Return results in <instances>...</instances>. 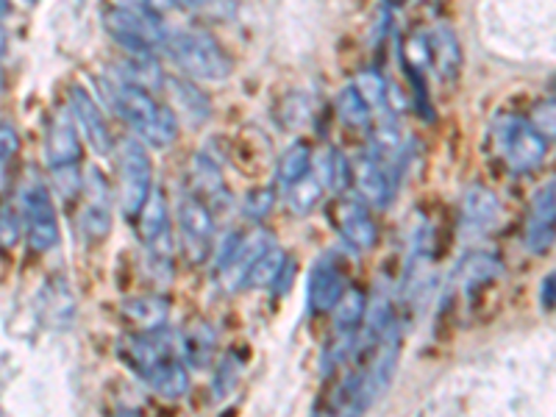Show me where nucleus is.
I'll use <instances>...</instances> for the list:
<instances>
[{
	"mask_svg": "<svg viewBox=\"0 0 556 417\" xmlns=\"http://www.w3.org/2000/svg\"><path fill=\"white\" fill-rule=\"evenodd\" d=\"M345 267L337 256H323L315 262L309 273V285H306V298H309V309L323 315V312H334L340 298L345 295Z\"/></svg>",
	"mask_w": 556,
	"mask_h": 417,
	"instance_id": "9b49d317",
	"label": "nucleus"
},
{
	"mask_svg": "<svg viewBox=\"0 0 556 417\" xmlns=\"http://www.w3.org/2000/svg\"><path fill=\"white\" fill-rule=\"evenodd\" d=\"M556 240V178L534 195L523 223V242L531 253H545Z\"/></svg>",
	"mask_w": 556,
	"mask_h": 417,
	"instance_id": "1a4fd4ad",
	"label": "nucleus"
},
{
	"mask_svg": "<svg viewBox=\"0 0 556 417\" xmlns=\"http://www.w3.org/2000/svg\"><path fill=\"white\" fill-rule=\"evenodd\" d=\"M20 240V217L12 206L0 208V248L12 251Z\"/></svg>",
	"mask_w": 556,
	"mask_h": 417,
	"instance_id": "72a5a7b5",
	"label": "nucleus"
},
{
	"mask_svg": "<svg viewBox=\"0 0 556 417\" xmlns=\"http://www.w3.org/2000/svg\"><path fill=\"white\" fill-rule=\"evenodd\" d=\"M501 276H504V265L495 260L493 253H470V256L462 260L459 270H456V281L468 295H476L493 281H498Z\"/></svg>",
	"mask_w": 556,
	"mask_h": 417,
	"instance_id": "a211bd4d",
	"label": "nucleus"
},
{
	"mask_svg": "<svg viewBox=\"0 0 556 417\" xmlns=\"http://www.w3.org/2000/svg\"><path fill=\"white\" fill-rule=\"evenodd\" d=\"M178 235H181L184 256L190 265H201L208 260L212 242H215V215L195 192H184L178 201Z\"/></svg>",
	"mask_w": 556,
	"mask_h": 417,
	"instance_id": "0eeeda50",
	"label": "nucleus"
},
{
	"mask_svg": "<svg viewBox=\"0 0 556 417\" xmlns=\"http://www.w3.org/2000/svg\"><path fill=\"white\" fill-rule=\"evenodd\" d=\"M70 114H73L76 126L81 128L84 139L92 146V151L101 153V156H109L114 151V137L106 117H103V112L87 89L78 87V84L70 87Z\"/></svg>",
	"mask_w": 556,
	"mask_h": 417,
	"instance_id": "9d476101",
	"label": "nucleus"
},
{
	"mask_svg": "<svg viewBox=\"0 0 556 417\" xmlns=\"http://www.w3.org/2000/svg\"><path fill=\"white\" fill-rule=\"evenodd\" d=\"M351 181L359 190L362 201L370 206H387L392 201V176L376 153H365L356 159Z\"/></svg>",
	"mask_w": 556,
	"mask_h": 417,
	"instance_id": "2eb2a0df",
	"label": "nucleus"
},
{
	"mask_svg": "<svg viewBox=\"0 0 556 417\" xmlns=\"http://www.w3.org/2000/svg\"><path fill=\"white\" fill-rule=\"evenodd\" d=\"M495 153L513 173H531L543 165L548 139L520 114H498L493 123Z\"/></svg>",
	"mask_w": 556,
	"mask_h": 417,
	"instance_id": "7ed1b4c3",
	"label": "nucleus"
},
{
	"mask_svg": "<svg viewBox=\"0 0 556 417\" xmlns=\"http://www.w3.org/2000/svg\"><path fill=\"white\" fill-rule=\"evenodd\" d=\"M529 123L543 134L545 139H556V101H540L531 109Z\"/></svg>",
	"mask_w": 556,
	"mask_h": 417,
	"instance_id": "473e14b6",
	"label": "nucleus"
},
{
	"mask_svg": "<svg viewBox=\"0 0 556 417\" xmlns=\"http://www.w3.org/2000/svg\"><path fill=\"white\" fill-rule=\"evenodd\" d=\"M540 304H543L545 312L556 309V270H551L543 278V285H540Z\"/></svg>",
	"mask_w": 556,
	"mask_h": 417,
	"instance_id": "c9c22d12",
	"label": "nucleus"
},
{
	"mask_svg": "<svg viewBox=\"0 0 556 417\" xmlns=\"http://www.w3.org/2000/svg\"><path fill=\"white\" fill-rule=\"evenodd\" d=\"M23 217H26L28 242L37 251H51L59 242V217L53 198L39 178L26 184L23 190Z\"/></svg>",
	"mask_w": 556,
	"mask_h": 417,
	"instance_id": "6e6552de",
	"label": "nucleus"
},
{
	"mask_svg": "<svg viewBox=\"0 0 556 417\" xmlns=\"http://www.w3.org/2000/svg\"><path fill=\"white\" fill-rule=\"evenodd\" d=\"M337 114L340 121L351 128H367L370 126V106L359 98L354 87H345L337 96Z\"/></svg>",
	"mask_w": 556,
	"mask_h": 417,
	"instance_id": "cd10ccee",
	"label": "nucleus"
},
{
	"mask_svg": "<svg viewBox=\"0 0 556 417\" xmlns=\"http://www.w3.org/2000/svg\"><path fill=\"white\" fill-rule=\"evenodd\" d=\"M101 23L109 37L121 45L123 51H146L153 53L156 45H165L167 37L162 34L156 20L146 12L128 7H109L103 9Z\"/></svg>",
	"mask_w": 556,
	"mask_h": 417,
	"instance_id": "39448f33",
	"label": "nucleus"
},
{
	"mask_svg": "<svg viewBox=\"0 0 556 417\" xmlns=\"http://www.w3.org/2000/svg\"><path fill=\"white\" fill-rule=\"evenodd\" d=\"M165 45L173 62L190 81H226L231 76L235 64L212 34L184 28V31H173Z\"/></svg>",
	"mask_w": 556,
	"mask_h": 417,
	"instance_id": "f03ea898",
	"label": "nucleus"
},
{
	"mask_svg": "<svg viewBox=\"0 0 556 417\" xmlns=\"http://www.w3.org/2000/svg\"><path fill=\"white\" fill-rule=\"evenodd\" d=\"M273 203H276V192H273L270 187H256V190L248 192L245 201H242V212H245L248 220L260 223L270 215Z\"/></svg>",
	"mask_w": 556,
	"mask_h": 417,
	"instance_id": "7c9ffc66",
	"label": "nucleus"
},
{
	"mask_svg": "<svg viewBox=\"0 0 556 417\" xmlns=\"http://www.w3.org/2000/svg\"><path fill=\"white\" fill-rule=\"evenodd\" d=\"M142 379L151 384V390L156 392V395H162V399L167 401L181 399L184 392L190 390V374H187V367H184L176 356H173V359H165L162 365L153 367V370H148Z\"/></svg>",
	"mask_w": 556,
	"mask_h": 417,
	"instance_id": "4be33fe9",
	"label": "nucleus"
},
{
	"mask_svg": "<svg viewBox=\"0 0 556 417\" xmlns=\"http://www.w3.org/2000/svg\"><path fill=\"white\" fill-rule=\"evenodd\" d=\"M287 273V253L278 245H270L260 260L248 267L237 290H267V287L278 285V278Z\"/></svg>",
	"mask_w": 556,
	"mask_h": 417,
	"instance_id": "aec40b11",
	"label": "nucleus"
},
{
	"mask_svg": "<svg viewBox=\"0 0 556 417\" xmlns=\"http://www.w3.org/2000/svg\"><path fill=\"white\" fill-rule=\"evenodd\" d=\"M315 159H312V148L306 142H295L292 148H287L281 156H278L276 165V178L281 187H292L295 181H301L304 176H309Z\"/></svg>",
	"mask_w": 556,
	"mask_h": 417,
	"instance_id": "a878e982",
	"label": "nucleus"
},
{
	"mask_svg": "<svg viewBox=\"0 0 556 417\" xmlns=\"http://www.w3.org/2000/svg\"><path fill=\"white\" fill-rule=\"evenodd\" d=\"M173 7L184 9V12H195V9H201L206 0H170Z\"/></svg>",
	"mask_w": 556,
	"mask_h": 417,
	"instance_id": "4c0bfd02",
	"label": "nucleus"
},
{
	"mask_svg": "<svg viewBox=\"0 0 556 417\" xmlns=\"http://www.w3.org/2000/svg\"><path fill=\"white\" fill-rule=\"evenodd\" d=\"M9 12H12V3H9V0H0V20L9 17Z\"/></svg>",
	"mask_w": 556,
	"mask_h": 417,
	"instance_id": "58836bf2",
	"label": "nucleus"
},
{
	"mask_svg": "<svg viewBox=\"0 0 556 417\" xmlns=\"http://www.w3.org/2000/svg\"><path fill=\"white\" fill-rule=\"evenodd\" d=\"M426 45H429V64L437 70V76L443 81H454L462 64V48L456 34L448 26H437L426 37Z\"/></svg>",
	"mask_w": 556,
	"mask_h": 417,
	"instance_id": "f3484780",
	"label": "nucleus"
},
{
	"mask_svg": "<svg viewBox=\"0 0 556 417\" xmlns=\"http://www.w3.org/2000/svg\"><path fill=\"white\" fill-rule=\"evenodd\" d=\"M215 351V331L203 326V323H195L192 329H187V337H184V354L195 367H203Z\"/></svg>",
	"mask_w": 556,
	"mask_h": 417,
	"instance_id": "c85d7f7f",
	"label": "nucleus"
},
{
	"mask_svg": "<svg viewBox=\"0 0 556 417\" xmlns=\"http://www.w3.org/2000/svg\"><path fill=\"white\" fill-rule=\"evenodd\" d=\"M139 237L146 242L151 265L162 276L173 273V231H170V206H167L165 192L153 190L146 206L139 208Z\"/></svg>",
	"mask_w": 556,
	"mask_h": 417,
	"instance_id": "423d86ee",
	"label": "nucleus"
},
{
	"mask_svg": "<svg viewBox=\"0 0 556 417\" xmlns=\"http://www.w3.org/2000/svg\"><path fill=\"white\" fill-rule=\"evenodd\" d=\"M121 81L123 84H134V87L142 89H153L162 84V70H159L156 59L153 53L146 51H126L121 64Z\"/></svg>",
	"mask_w": 556,
	"mask_h": 417,
	"instance_id": "b1692460",
	"label": "nucleus"
},
{
	"mask_svg": "<svg viewBox=\"0 0 556 417\" xmlns=\"http://www.w3.org/2000/svg\"><path fill=\"white\" fill-rule=\"evenodd\" d=\"M20 153V134L12 123L0 121V162H9Z\"/></svg>",
	"mask_w": 556,
	"mask_h": 417,
	"instance_id": "f704fd0d",
	"label": "nucleus"
},
{
	"mask_svg": "<svg viewBox=\"0 0 556 417\" xmlns=\"http://www.w3.org/2000/svg\"><path fill=\"white\" fill-rule=\"evenodd\" d=\"M112 103L114 112L137 131L142 146L170 148L178 139V114L165 103H159L151 89L121 81L112 89Z\"/></svg>",
	"mask_w": 556,
	"mask_h": 417,
	"instance_id": "f257e3e1",
	"label": "nucleus"
},
{
	"mask_svg": "<svg viewBox=\"0 0 556 417\" xmlns=\"http://www.w3.org/2000/svg\"><path fill=\"white\" fill-rule=\"evenodd\" d=\"M87 201H84V212H81V226L87 231L89 240H103L109 235V228H112V201H109V184L103 178L101 170L87 173Z\"/></svg>",
	"mask_w": 556,
	"mask_h": 417,
	"instance_id": "4468645a",
	"label": "nucleus"
},
{
	"mask_svg": "<svg viewBox=\"0 0 556 417\" xmlns=\"http://www.w3.org/2000/svg\"><path fill=\"white\" fill-rule=\"evenodd\" d=\"M7 45H9L7 31H3V26H0V56H3V53H7Z\"/></svg>",
	"mask_w": 556,
	"mask_h": 417,
	"instance_id": "ea45409f",
	"label": "nucleus"
},
{
	"mask_svg": "<svg viewBox=\"0 0 556 417\" xmlns=\"http://www.w3.org/2000/svg\"><path fill=\"white\" fill-rule=\"evenodd\" d=\"M501 215V203L484 187H470L468 195H465V206H462V217H465V228L481 235L486 228H493L495 220Z\"/></svg>",
	"mask_w": 556,
	"mask_h": 417,
	"instance_id": "6ab92c4d",
	"label": "nucleus"
},
{
	"mask_svg": "<svg viewBox=\"0 0 556 417\" xmlns=\"http://www.w3.org/2000/svg\"><path fill=\"white\" fill-rule=\"evenodd\" d=\"M192 184H195V195L203 203H212L226 198V181H223V173L217 167V162L208 153H198L195 165H192Z\"/></svg>",
	"mask_w": 556,
	"mask_h": 417,
	"instance_id": "5701e85b",
	"label": "nucleus"
},
{
	"mask_svg": "<svg viewBox=\"0 0 556 417\" xmlns=\"http://www.w3.org/2000/svg\"><path fill=\"white\" fill-rule=\"evenodd\" d=\"M240 370H242V365H240V359H237L235 354H228L226 359L217 365V370H215V399H226L228 392L235 390L237 381H240Z\"/></svg>",
	"mask_w": 556,
	"mask_h": 417,
	"instance_id": "2f4dec72",
	"label": "nucleus"
},
{
	"mask_svg": "<svg viewBox=\"0 0 556 417\" xmlns=\"http://www.w3.org/2000/svg\"><path fill=\"white\" fill-rule=\"evenodd\" d=\"M126 359L134 370H139V376H146L148 370H153L165 359H173L170 337H165L162 329L139 331L137 337L126 342Z\"/></svg>",
	"mask_w": 556,
	"mask_h": 417,
	"instance_id": "dca6fc26",
	"label": "nucleus"
},
{
	"mask_svg": "<svg viewBox=\"0 0 556 417\" xmlns=\"http://www.w3.org/2000/svg\"><path fill=\"white\" fill-rule=\"evenodd\" d=\"M167 312H170V304L162 301V298H128L123 304V315L137 323L142 331L162 329V323L167 320Z\"/></svg>",
	"mask_w": 556,
	"mask_h": 417,
	"instance_id": "393cba45",
	"label": "nucleus"
},
{
	"mask_svg": "<svg viewBox=\"0 0 556 417\" xmlns=\"http://www.w3.org/2000/svg\"><path fill=\"white\" fill-rule=\"evenodd\" d=\"M114 417H142V415H139V412H134V409H121Z\"/></svg>",
	"mask_w": 556,
	"mask_h": 417,
	"instance_id": "a19ab883",
	"label": "nucleus"
},
{
	"mask_svg": "<svg viewBox=\"0 0 556 417\" xmlns=\"http://www.w3.org/2000/svg\"><path fill=\"white\" fill-rule=\"evenodd\" d=\"M121 162V208L123 215L137 217L139 208L153 192V165L148 148L139 139H126L117 151Z\"/></svg>",
	"mask_w": 556,
	"mask_h": 417,
	"instance_id": "20e7f679",
	"label": "nucleus"
},
{
	"mask_svg": "<svg viewBox=\"0 0 556 417\" xmlns=\"http://www.w3.org/2000/svg\"><path fill=\"white\" fill-rule=\"evenodd\" d=\"M323 190H326V187H323V181L317 178V173L312 170L309 176H304L301 181L287 187V203H290V208L295 215H309L312 208L320 203Z\"/></svg>",
	"mask_w": 556,
	"mask_h": 417,
	"instance_id": "bb28decb",
	"label": "nucleus"
},
{
	"mask_svg": "<svg viewBox=\"0 0 556 417\" xmlns=\"http://www.w3.org/2000/svg\"><path fill=\"white\" fill-rule=\"evenodd\" d=\"M45 153L56 173L73 170L81 162V139H78V126L70 109H59L53 114L48 137H45Z\"/></svg>",
	"mask_w": 556,
	"mask_h": 417,
	"instance_id": "f8f14e48",
	"label": "nucleus"
},
{
	"mask_svg": "<svg viewBox=\"0 0 556 417\" xmlns=\"http://www.w3.org/2000/svg\"><path fill=\"white\" fill-rule=\"evenodd\" d=\"M351 87L359 92V98L370 109H381L387 103V81L376 70H359Z\"/></svg>",
	"mask_w": 556,
	"mask_h": 417,
	"instance_id": "c756f323",
	"label": "nucleus"
},
{
	"mask_svg": "<svg viewBox=\"0 0 556 417\" xmlns=\"http://www.w3.org/2000/svg\"><path fill=\"white\" fill-rule=\"evenodd\" d=\"M167 89H170V98H173V106L181 112V117L192 123V126H201L203 121L208 117L212 106H208V98L203 96L201 89L190 81V78H167ZM173 109V112H176Z\"/></svg>",
	"mask_w": 556,
	"mask_h": 417,
	"instance_id": "412c9836",
	"label": "nucleus"
},
{
	"mask_svg": "<svg viewBox=\"0 0 556 417\" xmlns=\"http://www.w3.org/2000/svg\"><path fill=\"white\" fill-rule=\"evenodd\" d=\"M159 3H170V0H117V7H128V9H137V12H146L151 14L159 12Z\"/></svg>",
	"mask_w": 556,
	"mask_h": 417,
	"instance_id": "e433bc0d",
	"label": "nucleus"
},
{
	"mask_svg": "<svg viewBox=\"0 0 556 417\" xmlns=\"http://www.w3.org/2000/svg\"><path fill=\"white\" fill-rule=\"evenodd\" d=\"M337 231L351 251L367 253L379 242V226H376L370 208L359 201H342L337 206Z\"/></svg>",
	"mask_w": 556,
	"mask_h": 417,
	"instance_id": "ddd939ff",
	"label": "nucleus"
}]
</instances>
